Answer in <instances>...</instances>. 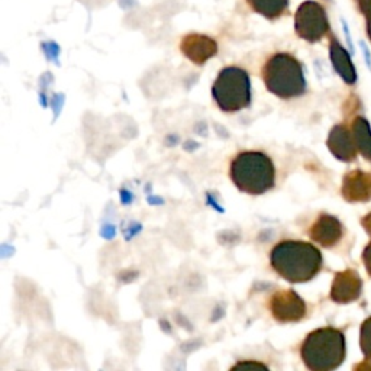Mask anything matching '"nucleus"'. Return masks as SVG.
Wrapping results in <instances>:
<instances>
[{"instance_id":"14","label":"nucleus","mask_w":371,"mask_h":371,"mask_svg":"<svg viewBox=\"0 0 371 371\" xmlns=\"http://www.w3.org/2000/svg\"><path fill=\"white\" fill-rule=\"evenodd\" d=\"M351 131L357 149L361 152L364 158L371 160V130L368 122L361 117H357L352 122Z\"/></svg>"},{"instance_id":"9","label":"nucleus","mask_w":371,"mask_h":371,"mask_svg":"<svg viewBox=\"0 0 371 371\" xmlns=\"http://www.w3.org/2000/svg\"><path fill=\"white\" fill-rule=\"evenodd\" d=\"M182 53L191 61L202 66L217 53V44L212 38L200 34H190L180 44Z\"/></svg>"},{"instance_id":"12","label":"nucleus","mask_w":371,"mask_h":371,"mask_svg":"<svg viewBox=\"0 0 371 371\" xmlns=\"http://www.w3.org/2000/svg\"><path fill=\"white\" fill-rule=\"evenodd\" d=\"M342 196L348 202L371 200V173L351 171L342 180Z\"/></svg>"},{"instance_id":"16","label":"nucleus","mask_w":371,"mask_h":371,"mask_svg":"<svg viewBox=\"0 0 371 371\" xmlns=\"http://www.w3.org/2000/svg\"><path fill=\"white\" fill-rule=\"evenodd\" d=\"M361 350L367 358H371V318H368L367 321H364L361 326Z\"/></svg>"},{"instance_id":"18","label":"nucleus","mask_w":371,"mask_h":371,"mask_svg":"<svg viewBox=\"0 0 371 371\" xmlns=\"http://www.w3.org/2000/svg\"><path fill=\"white\" fill-rule=\"evenodd\" d=\"M242 367H261V368H268L265 364L259 363V361H244V363H238L232 368H242Z\"/></svg>"},{"instance_id":"4","label":"nucleus","mask_w":371,"mask_h":371,"mask_svg":"<svg viewBox=\"0 0 371 371\" xmlns=\"http://www.w3.org/2000/svg\"><path fill=\"white\" fill-rule=\"evenodd\" d=\"M261 74L267 91L280 99L298 97L306 91L302 64L287 53H277L268 58Z\"/></svg>"},{"instance_id":"2","label":"nucleus","mask_w":371,"mask_h":371,"mask_svg":"<svg viewBox=\"0 0 371 371\" xmlns=\"http://www.w3.org/2000/svg\"><path fill=\"white\" fill-rule=\"evenodd\" d=\"M229 177L239 191L251 196H260L274 187V163L265 152L242 151L231 161Z\"/></svg>"},{"instance_id":"7","label":"nucleus","mask_w":371,"mask_h":371,"mask_svg":"<svg viewBox=\"0 0 371 371\" xmlns=\"http://www.w3.org/2000/svg\"><path fill=\"white\" fill-rule=\"evenodd\" d=\"M268 309L280 324L299 322L306 315V303L294 290H278L268 300Z\"/></svg>"},{"instance_id":"1","label":"nucleus","mask_w":371,"mask_h":371,"mask_svg":"<svg viewBox=\"0 0 371 371\" xmlns=\"http://www.w3.org/2000/svg\"><path fill=\"white\" fill-rule=\"evenodd\" d=\"M273 270L290 283L312 280L322 267V254L304 241H281L270 252Z\"/></svg>"},{"instance_id":"20","label":"nucleus","mask_w":371,"mask_h":371,"mask_svg":"<svg viewBox=\"0 0 371 371\" xmlns=\"http://www.w3.org/2000/svg\"><path fill=\"white\" fill-rule=\"evenodd\" d=\"M355 370H371V358H367V360L361 364H358Z\"/></svg>"},{"instance_id":"10","label":"nucleus","mask_w":371,"mask_h":371,"mask_svg":"<svg viewBox=\"0 0 371 371\" xmlns=\"http://www.w3.org/2000/svg\"><path fill=\"white\" fill-rule=\"evenodd\" d=\"M326 145L332 154L341 161L350 163L357 157L358 149L354 143L352 131H350L348 128L344 125H337L332 128L326 141Z\"/></svg>"},{"instance_id":"15","label":"nucleus","mask_w":371,"mask_h":371,"mask_svg":"<svg viewBox=\"0 0 371 371\" xmlns=\"http://www.w3.org/2000/svg\"><path fill=\"white\" fill-rule=\"evenodd\" d=\"M251 9L267 19H277L285 14L289 0H247Z\"/></svg>"},{"instance_id":"8","label":"nucleus","mask_w":371,"mask_h":371,"mask_svg":"<svg viewBox=\"0 0 371 371\" xmlns=\"http://www.w3.org/2000/svg\"><path fill=\"white\" fill-rule=\"evenodd\" d=\"M361 278L354 270H345L335 274L331 287V299L337 303H351L360 298Z\"/></svg>"},{"instance_id":"5","label":"nucleus","mask_w":371,"mask_h":371,"mask_svg":"<svg viewBox=\"0 0 371 371\" xmlns=\"http://www.w3.org/2000/svg\"><path fill=\"white\" fill-rule=\"evenodd\" d=\"M212 96L217 108L226 113L248 108L251 104V82L248 73L237 66L222 69L212 86Z\"/></svg>"},{"instance_id":"17","label":"nucleus","mask_w":371,"mask_h":371,"mask_svg":"<svg viewBox=\"0 0 371 371\" xmlns=\"http://www.w3.org/2000/svg\"><path fill=\"white\" fill-rule=\"evenodd\" d=\"M363 263L367 268V272L371 274V242L363 251Z\"/></svg>"},{"instance_id":"6","label":"nucleus","mask_w":371,"mask_h":371,"mask_svg":"<svg viewBox=\"0 0 371 371\" xmlns=\"http://www.w3.org/2000/svg\"><path fill=\"white\" fill-rule=\"evenodd\" d=\"M294 28L303 40L316 43L328 32L329 25L325 10L315 2H306L300 5L294 16Z\"/></svg>"},{"instance_id":"13","label":"nucleus","mask_w":371,"mask_h":371,"mask_svg":"<svg viewBox=\"0 0 371 371\" xmlns=\"http://www.w3.org/2000/svg\"><path fill=\"white\" fill-rule=\"evenodd\" d=\"M329 53H331V60H332V64H334L335 70L338 71V74L341 75V77L345 80V83L348 84H352L355 83V69L352 66V62L350 60V56L347 54V51H345L339 44L338 41L332 40L331 43V48H329Z\"/></svg>"},{"instance_id":"3","label":"nucleus","mask_w":371,"mask_h":371,"mask_svg":"<svg viewBox=\"0 0 371 371\" xmlns=\"http://www.w3.org/2000/svg\"><path fill=\"white\" fill-rule=\"evenodd\" d=\"M300 355L304 366L312 371L334 370L345 357L344 334L335 328L316 329L303 341Z\"/></svg>"},{"instance_id":"21","label":"nucleus","mask_w":371,"mask_h":371,"mask_svg":"<svg viewBox=\"0 0 371 371\" xmlns=\"http://www.w3.org/2000/svg\"><path fill=\"white\" fill-rule=\"evenodd\" d=\"M366 12V15H367V25H368V35L371 38V8L364 10Z\"/></svg>"},{"instance_id":"11","label":"nucleus","mask_w":371,"mask_h":371,"mask_svg":"<svg viewBox=\"0 0 371 371\" xmlns=\"http://www.w3.org/2000/svg\"><path fill=\"white\" fill-rule=\"evenodd\" d=\"M311 238L322 247H334L342 237L341 222L335 216L321 215L309 231Z\"/></svg>"},{"instance_id":"19","label":"nucleus","mask_w":371,"mask_h":371,"mask_svg":"<svg viewBox=\"0 0 371 371\" xmlns=\"http://www.w3.org/2000/svg\"><path fill=\"white\" fill-rule=\"evenodd\" d=\"M363 226H364V229H366V231L371 235V213H368L367 216H364L363 217Z\"/></svg>"}]
</instances>
